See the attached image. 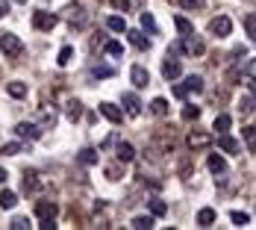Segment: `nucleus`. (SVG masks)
I'll list each match as a JSON object with an SVG mask.
<instances>
[{"instance_id": "nucleus-1", "label": "nucleus", "mask_w": 256, "mask_h": 230, "mask_svg": "<svg viewBox=\"0 0 256 230\" xmlns=\"http://www.w3.org/2000/svg\"><path fill=\"white\" fill-rule=\"evenodd\" d=\"M0 51H3V56L15 59V56H21V51H24V42H21L15 33H3V36H0Z\"/></svg>"}, {"instance_id": "nucleus-2", "label": "nucleus", "mask_w": 256, "mask_h": 230, "mask_svg": "<svg viewBox=\"0 0 256 230\" xmlns=\"http://www.w3.org/2000/svg\"><path fill=\"white\" fill-rule=\"evenodd\" d=\"M209 33L212 36H218V39H227L232 33V21L227 18V15H218V18H212L209 21Z\"/></svg>"}, {"instance_id": "nucleus-3", "label": "nucleus", "mask_w": 256, "mask_h": 230, "mask_svg": "<svg viewBox=\"0 0 256 230\" xmlns=\"http://www.w3.org/2000/svg\"><path fill=\"white\" fill-rule=\"evenodd\" d=\"M182 51L186 53H194V56H204L206 53V45H204V39L200 36H194V33H188V36H182Z\"/></svg>"}, {"instance_id": "nucleus-4", "label": "nucleus", "mask_w": 256, "mask_h": 230, "mask_svg": "<svg viewBox=\"0 0 256 230\" xmlns=\"http://www.w3.org/2000/svg\"><path fill=\"white\" fill-rule=\"evenodd\" d=\"M56 24H59V18H56V15H50V12H32V27H36V30L50 33Z\"/></svg>"}, {"instance_id": "nucleus-5", "label": "nucleus", "mask_w": 256, "mask_h": 230, "mask_svg": "<svg viewBox=\"0 0 256 230\" xmlns=\"http://www.w3.org/2000/svg\"><path fill=\"white\" fill-rule=\"evenodd\" d=\"M98 109H100V115H103V118H106V121H112V124H121V121H124V112H121V109H118L115 103L103 101L100 106H98Z\"/></svg>"}, {"instance_id": "nucleus-6", "label": "nucleus", "mask_w": 256, "mask_h": 230, "mask_svg": "<svg viewBox=\"0 0 256 230\" xmlns=\"http://www.w3.org/2000/svg\"><path fill=\"white\" fill-rule=\"evenodd\" d=\"M130 80H132L136 89H144V86L150 83V74H148L144 65H132V68H130Z\"/></svg>"}, {"instance_id": "nucleus-7", "label": "nucleus", "mask_w": 256, "mask_h": 230, "mask_svg": "<svg viewBox=\"0 0 256 230\" xmlns=\"http://www.w3.org/2000/svg\"><path fill=\"white\" fill-rule=\"evenodd\" d=\"M121 103H124V112H127L130 118H136V115L142 112V103H138V98H136L132 92H124V95H121Z\"/></svg>"}, {"instance_id": "nucleus-8", "label": "nucleus", "mask_w": 256, "mask_h": 230, "mask_svg": "<svg viewBox=\"0 0 256 230\" xmlns=\"http://www.w3.org/2000/svg\"><path fill=\"white\" fill-rule=\"evenodd\" d=\"M209 142H212L209 133H200V130H192V133H188V148H192V151H194V148H209Z\"/></svg>"}, {"instance_id": "nucleus-9", "label": "nucleus", "mask_w": 256, "mask_h": 230, "mask_svg": "<svg viewBox=\"0 0 256 230\" xmlns=\"http://www.w3.org/2000/svg\"><path fill=\"white\" fill-rule=\"evenodd\" d=\"M180 74H182L180 59H165V62H162V77H165V80H177Z\"/></svg>"}, {"instance_id": "nucleus-10", "label": "nucleus", "mask_w": 256, "mask_h": 230, "mask_svg": "<svg viewBox=\"0 0 256 230\" xmlns=\"http://www.w3.org/2000/svg\"><path fill=\"white\" fill-rule=\"evenodd\" d=\"M127 36H130V45H132V48H138V51H148V48H150V39H148L142 30H127Z\"/></svg>"}, {"instance_id": "nucleus-11", "label": "nucleus", "mask_w": 256, "mask_h": 230, "mask_svg": "<svg viewBox=\"0 0 256 230\" xmlns=\"http://www.w3.org/2000/svg\"><path fill=\"white\" fill-rule=\"evenodd\" d=\"M206 165H209V171H212V174H224V171H227V159H224L221 153H209Z\"/></svg>"}, {"instance_id": "nucleus-12", "label": "nucleus", "mask_w": 256, "mask_h": 230, "mask_svg": "<svg viewBox=\"0 0 256 230\" xmlns=\"http://www.w3.org/2000/svg\"><path fill=\"white\" fill-rule=\"evenodd\" d=\"M15 136H21V139H42V130L36 127V124H26V121H21V124L15 127Z\"/></svg>"}, {"instance_id": "nucleus-13", "label": "nucleus", "mask_w": 256, "mask_h": 230, "mask_svg": "<svg viewBox=\"0 0 256 230\" xmlns=\"http://www.w3.org/2000/svg\"><path fill=\"white\" fill-rule=\"evenodd\" d=\"M56 212H59V209H56L53 201H38V204H36V215H38V218H56Z\"/></svg>"}, {"instance_id": "nucleus-14", "label": "nucleus", "mask_w": 256, "mask_h": 230, "mask_svg": "<svg viewBox=\"0 0 256 230\" xmlns=\"http://www.w3.org/2000/svg\"><path fill=\"white\" fill-rule=\"evenodd\" d=\"M215 218H218V212H215L212 206H204V209L198 212V224H200V227H212Z\"/></svg>"}, {"instance_id": "nucleus-15", "label": "nucleus", "mask_w": 256, "mask_h": 230, "mask_svg": "<svg viewBox=\"0 0 256 230\" xmlns=\"http://www.w3.org/2000/svg\"><path fill=\"white\" fill-rule=\"evenodd\" d=\"M77 159L82 165H98V162H100V153L94 151V148H82V151L77 153Z\"/></svg>"}, {"instance_id": "nucleus-16", "label": "nucleus", "mask_w": 256, "mask_h": 230, "mask_svg": "<svg viewBox=\"0 0 256 230\" xmlns=\"http://www.w3.org/2000/svg\"><path fill=\"white\" fill-rule=\"evenodd\" d=\"M115 153H118V159H121V162H132V159H136V148H132L130 142H121Z\"/></svg>"}, {"instance_id": "nucleus-17", "label": "nucleus", "mask_w": 256, "mask_h": 230, "mask_svg": "<svg viewBox=\"0 0 256 230\" xmlns=\"http://www.w3.org/2000/svg\"><path fill=\"white\" fill-rule=\"evenodd\" d=\"M218 148H221V151H227V153H238V142H236L232 136H227V133H221Z\"/></svg>"}, {"instance_id": "nucleus-18", "label": "nucleus", "mask_w": 256, "mask_h": 230, "mask_svg": "<svg viewBox=\"0 0 256 230\" xmlns=\"http://www.w3.org/2000/svg\"><path fill=\"white\" fill-rule=\"evenodd\" d=\"M68 21H71L74 30H82V27H86V12H82L80 6H74V9H71V15H68Z\"/></svg>"}, {"instance_id": "nucleus-19", "label": "nucleus", "mask_w": 256, "mask_h": 230, "mask_svg": "<svg viewBox=\"0 0 256 230\" xmlns=\"http://www.w3.org/2000/svg\"><path fill=\"white\" fill-rule=\"evenodd\" d=\"M6 92H9L12 98H26V83H21V80H12V83L6 86Z\"/></svg>"}, {"instance_id": "nucleus-20", "label": "nucleus", "mask_w": 256, "mask_h": 230, "mask_svg": "<svg viewBox=\"0 0 256 230\" xmlns=\"http://www.w3.org/2000/svg\"><path fill=\"white\" fill-rule=\"evenodd\" d=\"M15 204H18V195H15L12 189H3V192H0V206H3V209H12Z\"/></svg>"}, {"instance_id": "nucleus-21", "label": "nucleus", "mask_w": 256, "mask_h": 230, "mask_svg": "<svg viewBox=\"0 0 256 230\" xmlns=\"http://www.w3.org/2000/svg\"><path fill=\"white\" fill-rule=\"evenodd\" d=\"M65 115H68L71 121H77L80 115H82V103H80V101H68V103H65Z\"/></svg>"}, {"instance_id": "nucleus-22", "label": "nucleus", "mask_w": 256, "mask_h": 230, "mask_svg": "<svg viewBox=\"0 0 256 230\" xmlns=\"http://www.w3.org/2000/svg\"><path fill=\"white\" fill-rule=\"evenodd\" d=\"M106 24H109V30H112V33H127V21H124V15H112Z\"/></svg>"}, {"instance_id": "nucleus-23", "label": "nucleus", "mask_w": 256, "mask_h": 230, "mask_svg": "<svg viewBox=\"0 0 256 230\" xmlns=\"http://www.w3.org/2000/svg\"><path fill=\"white\" fill-rule=\"evenodd\" d=\"M174 27L180 30V36H188V33H194L192 21H188V18H182V15H177V18H174Z\"/></svg>"}, {"instance_id": "nucleus-24", "label": "nucleus", "mask_w": 256, "mask_h": 230, "mask_svg": "<svg viewBox=\"0 0 256 230\" xmlns=\"http://www.w3.org/2000/svg\"><path fill=\"white\" fill-rule=\"evenodd\" d=\"M132 227L136 230H150L154 227V215H136V218H132Z\"/></svg>"}, {"instance_id": "nucleus-25", "label": "nucleus", "mask_w": 256, "mask_h": 230, "mask_svg": "<svg viewBox=\"0 0 256 230\" xmlns=\"http://www.w3.org/2000/svg\"><path fill=\"white\" fill-rule=\"evenodd\" d=\"M182 86H186V92H204V80H200L198 74L186 77V83H182Z\"/></svg>"}, {"instance_id": "nucleus-26", "label": "nucleus", "mask_w": 256, "mask_h": 230, "mask_svg": "<svg viewBox=\"0 0 256 230\" xmlns=\"http://www.w3.org/2000/svg\"><path fill=\"white\" fill-rule=\"evenodd\" d=\"M182 118H186V121H198V118H200V106H194V103L182 106Z\"/></svg>"}, {"instance_id": "nucleus-27", "label": "nucleus", "mask_w": 256, "mask_h": 230, "mask_svg": "<svg viewBox=\"0 0 256 230\" xmlns=\"http://www.w3.org/2000/svg\"><path fill=\"white\" fill-rule=\"evenodd\" d=\"M92 77H98V80L115 77V68H109V65H94V68H92Z\"/></svg>"}, {"instance_id": "nucleus-28", "label": "nucleus", "mask_w": 256, "mask_h": 230, "mask_svg": "<svg viewBox=\"0 0 256 230\" xmlns=\"http://www.w3.org/2000/svg\"><path fill=\"white\" fill-rule=\"evenodd\" d=\"M21 151H24V148H21V142H6V145L0 148V153H3V156H18Z\"/></svg>"}, {"instance_id": "nucleus-29", "label": "nucleus", "mask_w": 256, "mask_h": 230, "mask_svg": "<svg viewBox=\"0 0 256 230\" xmlns=\"http://www.w3.org/2000/svg\"><path fill=\"white\" fill-rule=\"evenodd\" d=\"M230 124H232L230 115H218V118H215V124H212V130H218V133H227V130H230Z\"/></svg>"}, {"instance_id": "nucleus-30", "label": "nucleus", "mask_w": 256, "mask_h": 230, "mask_svg": "<svg viewBox=\"0 0 256 230\" xmlns=\"http://www.w3.org/2000/svg\"><path fill=\"white\" fill-rule=\"evenodd\" d=\"M150 112H154V115H168V101H165V98H156V101L150 103Z\"/></svg>"}, {"instance_id": "nucleus-31", "label": "nucleus", "mask_w": 256, "mask_h": 230, "mask_svg": "<svg viewBox=\"0 0 256 230\" xmlns=\"http://www.w3.org/2000/svg\"><path fill=\"white\" fill-rule=\"evenodd\" d=\"M244 142H248V151L256 153V127H244Z\"/></svg>"}, {"instance_id": "nucleus-32", "label": "nucleus", "mask_w": 256, "mask_h": 230, "mask_svg": "<svg viewBox=\"0 0 256 230\" xmlns=\"http://www.w3.org/2000/svg\"><path fill=\"white\" fill-rule=\"evenodd\" d=\"M244 30H248V36H250V42H256V12L244 18Z\"/></svg>"}, {"instance_id": "nucleus-33", "label": "nucleus", "mask_w": 256, "mask_h": 230, "mask_svg": "<svg viewBox=\"0 0 256 230\" xmlns=\"http://www.w3.org/2000/svg\"><path fill=\"white\" fill-rule=\"evenodd\" d=\"M142 30H148V33H156V21L150 12H142Z\"/></svg>"}, {"instance_id": "nucleus-34", "label": "nucleus", "mask_w": 256, "mask_h": 230, "mask_svg": "<svg viewBox=\"0 0 256 230\" xmlns=\"http://www.w3.org/2000/svg\"><path fill=\"white\" fill-rule=\"evenodd\" d=\"M71 56H74V48H71V45H65V48L59 51V59H56V62H59V65H68V62H71Z\"/></svg>"}, {"instance_id": "nucleus-35", "label": "nucleus", "mask_w": 256, "mask_h": 230, "mask_svg": "<svg viewBox=\"0 0 256 230\" xmlns=\"http://www.w3.org/2000/svg\"><path fill=\"white\" fill-rule=\"evenodd\" d=\"M230 218H232V224H236V227H244V224H248V221H250V215H248V212H238V209H236V212H232Z\"/></svg>"}, {"instance_id": "nucleus-36", "label": "nucleus", "mask_w": 256, "mask_h": 230, "mask_svg": "<svg viewBox=\"0 0 256 230\" xmlns=\"http://www.w3.org/2000/svg\"><path fill=\"white\" fill-rule=\"evenodd\" d=\"M165 212H168L165 201H150V215H165Z\"/></svg>"}, {"instance_id": "nucleus-37", "label": "nucleus", "mask_w": 256, "mask_h": 230, "mask_svg": "<svg viewBox=\"0 0 256 230\" xmlns=\"http://www.w3.org/2000/svg\"><path fill=\"white\" fill-rule=\"evenodd\" d=\"M106 53H109V56H121V53H124L121 42H115V39H112V42H106Z\"/></svg>"}, {"instance_id": "nucleus-38", "label": "nucleus", "mask_w": 256, "mask_h": 230, "mask_svg": "<svg viewBox=\"0 0 256 230\" xmlns=\"http://www.w3.org/2000/svg\"><path fill=\"white\" fill-rule=\"evenodd\" d=\"M38 180H36V171H24V189H36Z\"/></svg>"}, {"instance_id": "nucleus-39", "label": "nucleus", "mask_w": 256, "mask_h": 230, "mask_svg": "<svg viewBox=\"0 0 256 230\" xmlns=\"http://www.w3.org/2000/svg\"><path fill=\"white\" fill-rule=\"evenodd\" d=\"M238 106H242V115H250V112H254V98H242Z\"/></svg>"}, {"instance_id": "nucleus-40", "label": "nucleus", "mask_w": 256, "mask_h": 230, "mask_svg": "<svg viewBox=\"0 0 256 230\" xmlns=\"http://www.w3.org/2000/svg\"><path fill=\"white\" fill-rule=\"evenodd\" d=\"M9 227H12V230H26V227H30V218H15Z\"/></svg>"}, {"instance_id": "nucleus-41", "label": "nucleus", "mask_w": 256, "mask_h": 230, "mask_svg": "<svg viewBox=\"0 0 256 230\" xmlns=\"http://www.w3.org/2000/svg\"><path fill=\"white\" fill-rule=\"evenodd\" d=\"M186 95H188L186 86H174V98H177V101H186Z\"/></svg>"}, {"instance_id": "nucleus-42", "label": "nucleus", "mask_w": 256, "mask_h": 230, "mask_svg": "<svg viewBox=\"0 0 256 230\" xmlns=\"http://www.w3.org/2000/svg\"><path fill=\"white\" fill-rule=\"evenodd\" d=\"M115 9H130V0H112Z\"/></svg>"}, {"instance_id": "nucleus-43", "label": "nucleus", "mask_w": 256, "mask_h": 230, "mask_svg": "<svg viewBox=\"0 0 256 230\" xmlns=\"http://www.w3.org/2000/svg\"><path fill=\"white\" fill-rule=\"evenodd\" d=\"M248 74L256 80V59H250V62H248Z\"/></svg>"}, {"instance_id": "nucleus-44", "label": "nucleus", "mask_w": 256, "mask_h": 230, "mask_svg": "<svg viewBox=\"0 0 256 230\" xmlns=\"http://www.w3.org/2000/svg\"><path fill=\"white\" fill-rule=\"evenodd\" d=\"M6 12H9V3H6V0H0V18H3Z\"/></svg>"}, {"instance_id": "nucleus-45", "label": "nucleus", "mask_w": 256, "mask_h": 230, "mask_svg": "<svg viewBox=\"0 0 256 230\" xmlns=\"http://www.w3.org/2000/svg\"><path fill=\"white\" fill-rule=\"evenodd\" d=\"M186 6H204V0H182Z\"/></svg>"}, {"instance_id": "nucleus-46", "label": "nucleus", "mask_w": 256, "mask_h": 230, "mask_svg": "<svg viewBox=\"0 0 256 230\" xmlns=\"http://www.w3.org/2000/svg\"><path fill=\"white\" fill-rule=\"evenodd\" d=\"M6 177H9V174H6V168H0V183H6Z\"/></svg>"}, {"instance_id": "nucleus-47", "label": "nucleus", "mask_w": 256, "mask_h": 230, "mask_svg": "<svg viewBox=\"0 0 256 230\" xmlns=\"http://www.w3.org/2000/svg\"><path fill=\"white\" fill-rule=\"evenodd\" d=\"M250 95L256 98V80H250Z\"/></svg>"}]
</instances>
